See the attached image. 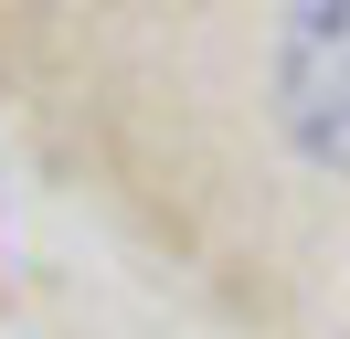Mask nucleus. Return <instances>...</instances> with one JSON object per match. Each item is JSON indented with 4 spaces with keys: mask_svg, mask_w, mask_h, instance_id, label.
Listing matches in <instances>:
<instances>
[{
    "mask_svg": "<svg viewBox=\"0 0 350 339\" xmlns=\"http://www.w3.org/2000/svg\"><path fill=\"white\" fill-rule=\"evenodd\" d=\"M286 138L308 148L319 170H350V11H297V32H286Z\"/></svg>",
    "mask_w": 350,
    "mask_h": 339,
    "instance_id": "obj_1",
    "label": "nucleus"
}]
</instances>
